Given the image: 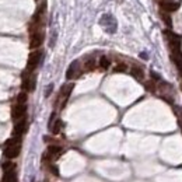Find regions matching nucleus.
Listing matches in <instances>:
<instances>
[{
  "mask_svg": "<svg viewBox=\"0 0 182 182\" xmlns=\"http://www.w3.org/2000/svg\"><path fill=\"white\" fill-rule=\"evenodd\" d=\"M73 87H74V84L73 83H69V84H65V86L60 88V93H59V101H60V106H65V104H66L67 98L70 97V94H72L73 91Z\"/></svg>",
  "mask_w": 182,
  "mask_h": 182,
  "instance_id": "nucleus-8",
  "label": "nucleus"
},
{
  "mask_svg": "<svg viewBox=\"0 0 182 182\" xmlns=\"http://www.w3.org/2000/svg\"><path fill=\"white\" fill-rule=\"evenodd\" d=\"M80 74H81V67H80V63L76 60V62H73L69 66V69L66 72V77L69 80H73V79H77Z\"/></svg>",
  "mask_w": 182,
  "mask_h": 182,
  "instance_id": "nucleus-9",
  "label": "nucleus"
},
{
  "mask_svg": "<svg viewBox=\"0 0 182 182\" xmlns=\"http://www.w3.org/2000/svg\"><path fill=\"white\" fill-rule=\"evenodd\" d=\"M25 128H27V122L25 119H20V121H17L16 125H14L13 128V136L14 137H21L23 136V133L25 132Z\"/></svg>",
  "mask_w": 182,
  "mask_h": 182,
  "instance_id": "nucleus-12",
  "label": "nucleus"
},
{
  "mask_svg": "<svg viewBox=\"0 0 182 182\" xmlns=\"http://www.w3.org/2000/svg\"><path fill=\"white\" fill-rule=\"evenodd\" d=\"M161 17H162V21H164V23L167 24V27H169V28H171V27H172V21H171V17H169L168 14L165 13V11H162V13H161Z\"/></svg>",
  "mask_w": 182,
  "mask_h": 182,
  "instance_id": "nucleus-20",
  "label": "nucleus"
},
{
  "mask_svg": "<svg viewBox=\"0 0 182 182\" xmlns=\"http://www.w3.org/2000/svg\"><path fill=\"white\" fill-rule=\"evenodd\" d=\"M62 126H63V123H62V121H60V119L55 121V122H53V125L50 126V130H52L53 135H58V133L62 130Z\"/></svg>",
  "mask_w": 182,
  "mask_h": 182,
  "instance_id": "nucleus-17",
  "label": "nucleus"
},
{
  "mask_svg": "<svg viewBox=\"0 0 182 182\" xmlns=\"http://www.w3.org/2000/svg\"><path fill=\"white\" fill-rule=\"evenodd\" d=\"M41 58H42V52H41V50H34V52H31L30 56H28V62H27L25 72L32 73L34 70L38 67V65H39Z\"/></svg>",
  "mask_w": 182,
  "mask_h": 182,
  "instance_id": "nucleus-3",
  "label": "nucleus"
},
{
  "mask_svg": "<svg viewBox=\"0 0 182 182\" xmlns=\"http://www.w3.org/2000/svg\"><path fill=\"white\" fill-rule=\"evenodd\" d=\"M130 74H132L136 80H143V77H144V72H143V69L139 66H132Z\"/></svg>",
  "mask_w": 182,
  "mask_h": 182,
  "instance_id": "nucleus-14",
  "label": "nucleus"
},
{
  "mask_svg": "<svg viewBox=\"0 0 182 182\" xmlns=\"http://www.w3.org/2000/svg\"><path fill=\"white\" fill-rule=\"evenodd\" d=\"M95 67H97V60L94 59V58L87 59L86 62H84V65H83V70H84V72H93Z\"/></svg>",
  "mask_w": 182,
  "mask_h": 182,
  "instance_id": "nucleus-13",
  "label": "nucleus"
},
{
  "mask_svg": "<svg viewBox=\"0 0 182 182\" xmlns=\"http://www.w3.org/2000/svg\"><path fill=\"white\" fill-rule=\"evenodd\" d=\"M16 102L17 104H27V93L25 91H23V93H20L18 95H17Z\"/></svg>",
  "mask_w": 182,
  "mask_h": 182,
  "instance_id": "nucleus-18",
  "label": "nucleus"
},
{
  "mask_svg": "<svg viewBox=\"0 0 182 182\" xmlns=\"http://www.w3.org/2000/svg\"><path fill=\"white\" fill-rule=\"evenodd\" d=\"M2 168H3V171H10V169H14V164L11 161H6L3 162Z\"/></svg>",
  "mask_w": 182,
  "mask_h": 182,
  "instance_id": "nucleus-21",
  "label": "nucleus"
},
{
  "mask_svg": "<svg viewBox=\"0 0 182 182\" xmlns=\"http://www.w3.org/2000/svg\"><path fill=\"white\" fill-rule=\"evenodd\" d=\"M60 153H62V147L60 146H49L45 153V156L43 158L45 160H56L58 157L60 156Z\"/></svg>",
  "mask_w": 182,
  "mask_h": 182,
  "instance_id": "nucleus-10",
  "label": "nucleus"
},
{
  "mask_svg": "<svg viewBox=\"0 0 182 182\" xmlns=\"http://www.w3.org/2000/svg\"><path fill=\"white\" fill-rule=\"evenodd\" d=\"M52 88H53V84H50V86H48V88H46V91H45V95H49L50 94V91H52Z\"/></svg>",
  "mask_w": 182,
  "mask_h": 182,
  "instance_id": "nucleus-23",
  "label": "nucleus"
},
{
  "mask_svg": "<svg viewBox=\"0 0 182 182\" xmlns=\"http://www.w3.org/2000/svg\"><path fill=\"white\" fill-rule=\"evenodd\" d=\"M128 70V66H126L125 63H118L115 67H113V72L115 73H123Z\"/></svg>",
  "mask_w": 182,
  "mask_h": 182,
  "instance_id": "nucleus-19",
  "label": "nucleus"
},
{
  "mask_svg": "<svg viewBox=\"0 0 182 182\" xmlns=\"http://www.w3.org/2000/svg\"><path fill=\"white\" fill-rule=\"evenodd\" d=\"M146 87H147V90H150V91H154V90H156V86H154V83H153V81L146 83Z\"/></svg>",
  "mask_w": 182,
  "mask_h": 182,
  "instance_id": "nucleus-22",
  "label": "nucleus"
},
{
  "mask_svg": "<svg viewBox=\"0 0 182 182\" xmlns=\"http://www.w3.org/2000/svg\"><path fill=\"white\" fill-rule=\"evenodd\" d=\"M16 181V172L14 169H10V171H4V175L2 178V182H14Z\"/></svg>",
  "mask_w": 182,
  "mask_h": 182,
  "instance_id": "nucleus-15",
  "label": "nucleus"
},
{
  "mask_svg": "<svg viewBox=\"0 0 182 182\" xmlns=\"http://www.w3.org/2000/svg\"><path fill=\"white\" fill-rule=\"evenodd\" d=\"M99 24H101L104 30H105L106 32H109V34L115 32L116 27H118L116 20L113 18V16H111V14H104V16L101 17V20H99Z\"/></svg>",
  "mask_w": 182,
  "mask_h": 182,
  "instance_id": "nucleus-2",
  "label": "nucleus"
},
{
  "mask_svg": "<svg viewBox=\"0 0 182 182\" xmlns=\"http://www.w3.org/2000/svg\"><path fill=\"white\" fill-rule=\"evenodd\" d=\"M160 7H161L162 11H165V13H172V11L178 10L179 4L174 0H161L160 2Z\"/></svg>",
  "mask_w": 182,
  "mask_h": 182,
  "instance_id": "nucleus-11",
  "label": "nucleus"
},
{
  "mask_svg": "<svg viewBox=\"0 0 182 182\" xmlns=\"http://www.w3.org/2000/svg\"><path fill=\"white\" fill-rule=\"evenodd\" d=\"M98 65H99V69L101 70H106V69H109V66H111V60H109L106 56H101L99 58Z\"/></svg>",
  "mask_w": 182,
  "mask_h": 182,
  "instance_id": "nucleus-16",
  "label": "nucleus"
},
{
  "mask_svg": "<svg viewBox=\"0 0 182 182\" xmlns=\"http://www.w3.org/2000/svg\"><path fill=\"white\" fill-rule=\"evenodd\" d=\"M25 112H27L25 104H17L16 102V105H13V108H11V118L14 119V122H17V121L23 119L24 116H25Z\"/></svg>",
  "mask_w": 182,
  "mask_h": 182,
  "instance_id": "nucleus-7",
  "label": "nucleus"
},
{
  "mask_svg": "<svg viewBox=\"0 0 182 182\" xmlns=\"http://www.w3.org/2000/svg\"><path fill=\"white\" fill-rule=\"evenodd\" d=\"M43 38H45V34H43L42 30L31 32V38H30V48L31 49H38V48L42 45Z\"/></svg>",
  "mask_w": 182,
  "mask_h": 182,
  "instance_id": "nucleus-5",
  "label": "nucleus"
},
{
  "mask_svg": "<svg viewBox=\"0 0 182 182\" xmlns=\"http://www.w3.org/2000/svg\"><path fill=\"white\" fill-rule=\"evenodd\" d=\"M167 39H168V43H169V48H171L172 53H179L181 52V38H179L178 35H175V34L169 32V31H167Z\"/></svg>",
  "mask_w": 182,
  "mask_h": 182,
  "instance_id": "nucleus-6",
  "label": "nucleus"
},
{
  "mask_svg": "<svg viewBox=\"0 0 182 182\" xmlns=\"http://www.w3.org/2000/svg\"><path fill=\"white\" fill-rule=\"evenodd\" d=\"M21 151V137H11L6 142V146H4V156L9 160L16 158L18 157Z\"/></svg>",
  "mask_w": 182,
  "mask_h": 182,
  "instance_id": "nucleus-1",
  "label": "nucleus"
},
{
  "mask_svg": "<svg viewBox=\"0 0 182 182\" xmlns=\"http://www.w3.org/2000/svg\"><path fill=\"white\" fill-rule=\"evenodd\" d=\"M35 83H36V77L35 74H31V73L25 72L23 76V90L24 91H34L35 90Z\"/></svg>",
  "mask_w": 182,
  "mask_h": 182,
  "instance_id": "nucleus-4",
  "label": "nucleus"
}]
</instances>
